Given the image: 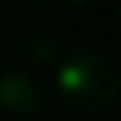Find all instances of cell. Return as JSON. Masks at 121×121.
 I'll return each instance as SVG.
<instances>
[{"label":"cell","mask_w":121,"mask_h":121,"mask_svg":"<svg viewBox=\"0 0 121 121\" xmlns=\"http://www.w3.org/2000/svg\"><path fill=\"white\" fill-rule=\"evenodd\" d=\"M39 14H45V17H68V14H73V11H79V9H85L87 3L85 0H34L31 3Z\"/></svg>","instance_id":"cell-4"},{"label":"cell","mask_w":121,"mask_h":121,"mask_svg":"<svg viewBox=\"0 0 121 121\" xmlns=\"http://www.w3.org/2000/svg\"><path fill=\"white\" fill-rule=\"evenodd\" d=\"M45 107V87L26 68L0 70V110L17 118H34Z\"/></svg>","instance_id":"cell-2"},{"label":"cell","mask_w":121,"mask_h":121,"mask_svg":"<svg viewBox=\"0 0 121 121\" xmlns=\"http://www.w3.org/2000/svg\"><path fill=\"white\" fill-rule=\"evenodd\" d=\"M118 17H121V3H118Z\"/></svg>","instance_id":"cell-6"},{"label":"cell","mask_w":121,"mask_h":121,"mask_svg":"<svg viewBox=\"0 0 121 121\" xmlns=\"http://www.w3.org/2000/svg\"><path fill=\"white\" fill-rule=\"evenodd\" d=\"M56 90L79 113H101L121 96V70L104 54L73 48L56 68Z\"/></svg>","instance_id":"cell-1"},{"label":"cell","mask_w":121,"mask_h":121,"mask_svg":"<svg viewBox=\"0 0 121 121\" xmlns=\"http://www.w3.org/2000/svg\"><path fill=\"white\" fill-rule=\"evenodd\" d=\"M73 51V45L68 42V37H62L59 31H31L26 37V54L37 65H54L59 68L62 59Z\"/></svg>","instance_id":"cell-3"},{"label":"cell","mask_w":121,"mask_h":121,"mask_svg":"<svg viewBox=\"0 0 121 121\" xmlns=\"http://www.w3.org/2000/svg\"><path fill=\"white\" fill-rule=\"evenodd\" d=\"M0 121H14V118H9V116H0Z\"/></svg>","instance_id":"cell-5"}]
</instances>
